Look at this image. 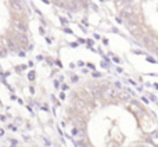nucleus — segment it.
Wrapping results in <instances>:
<instances>
[{"label":"nucleus","instance_id":"1","mask_svg":"<svg viewBox=\"0 0 158 147\" xmlns=\"http://www.w3.org/2000/svg\"><path fill=\"white\" fill-rule=\"evenodd\" d=\"M103 89V93H101V99L106 101H114L119 97V92L118 89L115 87H111V86H101Z\"/></svg>","mask_w":158,"mask_h":147},{"label":"nucleus","instance_id":"2","mask_svg":"<svg viewBox=\"0 0 158 147\" xmlns=\"http://www.w3.org/2000/svg\"><path fill=\"white\" fill-rule=\"evenodd\" d=\"M128 110L132 112V114H135L139 120H142L143 115H144V110H143V107L140 106L137 101H131V103L128 104Z\"/></svg>","mask_w":158,"mask_h":147},{"label":"nucleus","instance_id":"3","mask_svg":"<svg viewBox=\"0 0 158 147\" xmlns=\"http://www.w3.org/2000/svg\"><path fill=\"white\" fill-rule=\"evenodd\" d=\"M143 44H144L146 47H150V49H153V47L157 44L156 36H153L151 33H148V35L143 36Z\"/></svg>","mask_w":158,"mask_h":147},{"label":"nucleus","instance_id":"4","mask_svg":"<svg viewBox=\"0 0 158 147\" xmlns=\"http://www.w3.org/2000/svg\"><path fill=\"white\" fill-rule=\"evenodd\" d=\"M118 99H121V100H123V101H129L131 100V96H129L128 93H125V92H119V97Z\"/></svg>","mask_w":158,"mask_h":147},{"label":"nucleus","instance_id":"5","mask_svg":"<svg viewBox=\"0 0 158 147\" xmlns=\"http://www.w3.org/2000/svg\"><path fill=\"white\" fill-rule=\"evenodd\" d=\"M35 76H36L35 71H31L29 74H28V79H29V81H35Z\"/></svg>","mask_w":158,"mask_h":147},{"label":"nucleus","instance_id":"6","mask_svg":"<svg viewBox=\"0 0 158 147\" xmlns=\"http://www.w3.org/2000/svg\"><path fill=\"white\" fill-rule=\"evenodd\" d=\"M27 69V65H17V72H22V71H25Z\"/></svg>","mask_w":158,"mask_h":147},{"label":"nucleus","instance_id":"7","mask_svg":"<svg viewBox=\"0 0 158 147\" xmlns=\"http://www.w3.org/2000/svg\"><path fill=\"white\" fill-rule=\"evenodd\" d=\"M72 82H78V76H77V75L72 76Z\"/></svg>","mask_w":158,"mask_h":147},{"label":"nucleus","instance_id":"8","mask_svg":"<svg viewBox=\"0 0 158 147\" xmlns=\"http://www.w3.org/2000/svg\"><path fill=\"white\" fill-rule=\"evenodd\" d=\"M87 67H89V68H90V69H94V65H93V64H90V63H89V64H87Z\"/></svg>","mask_w":158,"mask_h":147},{"label":"nucleus","instance_id":"9","mask_svg":"<svg viewBox=\"0 0 158 147\" xmlns=\"http://www.w3.org/2000/svg\"><path fill=\"white\" fill-rule=\"evenodd\" d=\"M63 90H68V85H63Z\"/></svg>","mask_w":158,"mask_h":147},{"label":"nucleus","instance_id":"10","mask_svg":"<svg viewBox=\"0 0 158 147\" xmlns=\"http://www.w3.org/2000/svg\"><path fill=\"white\" fill-rule=\"evenodd\" d=\"M60 99H61V100H64V99H65V94H64V93H61V94H60Z\"/></svg>","mask_w":158,"mask_h":147},{"label":"nucleus","instance_id":"11","mask_svg":"<svg viewBox=\"0 0 158 147\" xmlns=\"http://www.w3.org/2000/svg\"><path fill=\"white\" fill-rule=\"evenodd\" d=\"M3 135H4V131H3V129H0V136H3Z\"/></svg>","mask_w":158,"mask_h":147},{"label":"nucleus","instance_id":"12","mask_svg":"<svg viewBox=\"0 0 158 147\" xmlns=\"http://www.w3.org/2000/svg\"><path fill=\"white\" fill-rule=\"evenodd\" d=\"M157 54H158V49H157Z\"/></svg>","mask_w":158,"mask_h":147}]
</instances>
